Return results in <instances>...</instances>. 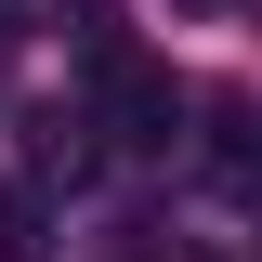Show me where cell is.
<instances>
[{
    "label": "cell",
    "instance_id": "ba28073f",
    "mask_svg": "<svg viewBox=\"0 0 262 262\" xmlns=\"http://www.w3.org/2000/svg\"><path fill=\"white\" fill-rule=\"evenodd\" d=\"M196 13H210V0H196Z\"/></svg>",
    "mask_w": 262,
    "mask_h": 262
},
{
    "label": "cell",
    "instance_id": "5b68a950",
    "mask_svg": "<svg viewBox=\"0 0 262 262\" xmlns=\"http://www.w3.org/2000/svg\"><path fill=\"white\" fill-rule=\"evenodd\" d=\"M53 27L79 39V53H92V66H105V53H118V0H53Z\"/></svg>",
    "mask_w": 262,
    "mask_h": 262
},
{
    "label": "cell",
    "instance_id": "3957f363",
    "mask_svg": "<svg viewBox=\"0 0 262 262\" xmlns=\"http://www.w3.org/2000/svg\"><path fill=\"white\" fill-rule=\"evenodd\" d=\"M92 158H105L92 105H39L27 118V184H92Z\"/></svg>",
    "mask_w": 262,
    "mask_h": 262
},
{
    "label": "cell",
    "instance_id": "8992f818",
    "mask_svg": "<svg viewBox=\"0 0 262 262\" xmlns=\"http://www.w3.org/2000/svg\"><path fill=\"white\" fill-rule=\"evenodd\" d=\"M13 39H27V0H0V53H13Z\"/></svg>",
    "mask_w": 262,
    "mask_h": 262
},
{
    "label": "cell",
    "instance_id": "7a4b0ae2",
    "mask_svg": "<svg viewBox=\"0 0 262 262\" xmlns=\"http://www.w3.org/2000/svg\"><path fill=\"white\" fill-rule=\"evenodd\" d=\"M196 184L210 196H262V105L249 92H196Z\"/></svg>",
    "mask_w": 262,
    "mask_h": 262
},
{
    "label": "cell",
    "instance_id": "6da1fadb",
    "mask_svg": "<svg viewBox=\"0 0 262 262\" xmlns=\"http://www.w3.org/2000/svg\"><path fill=\"white\" fill-rule=\"evenodd\" d=\"M92 79H105V92H92V131H105V158H158V144H170V118H184L170 66H144V53H105Z\"/></svg>",
    "mask_w": 262,
    "mask_h": 262
},
{
    "label": "cell",
    "instance_id": "277c9868",
    "mask_svg": "<svg viewBox=\"0 0 262 262\" xmlns=\"http://www.w3.org/2000/svg\"><path fill=\"white\" fill-rule=\"evenodd\" d=\"M39 249H53V210L27 170H0V262H39Z\"/></svg>",
    "mask_w": 262,
    "mask_h": 262
},
{
    "label": "cell",
    "instance_id": "52a82bcc",
    "mask_svg": "<svg viewBox=\"0 0 262 262\" xmlns=\"http://www.w3.org/2000/svg\"><path fill=\"white\" fill-rule=\"evenodd\" d=\"M158 262H210V249H158Z\"/></svg>",
    "mask_w": 262,
    "mask_h": 262
}]
</instances>
